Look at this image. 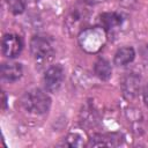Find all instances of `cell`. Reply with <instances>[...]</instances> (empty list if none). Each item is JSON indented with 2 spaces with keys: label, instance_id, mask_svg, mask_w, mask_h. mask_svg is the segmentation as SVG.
I'll list each match as a JSON object with an SVG mask.
<instances>
[{
  "label": "cell",
  "instance_id": "obj_3",
  "mask_svg": "<svg viewBox=\"0 0 148 148\" xmlns=\"http://www.w3.org/2000/svg\"><path fill=\"white\" fill-rule=\"evenodd\" d=\"M106 42V30L102 27L86 28L79 35L81 47L88 53L98 52Z\"/></svg>",
  "mask_w": 148,
  "mask_h": 148
},
{
  "label": "cell",
  "instance_id": "obj_5",
  "mask_svg": "<svg viewBox=\"0 0 148 148\" xmlns=\"http://www.w3.org/2000/svg\"><path fill=\"white\" fill-rule=\"evenodd\" d=\"M22 40L17 35L7 34L3 36L1 42V50L5 57L7 58H15L22 51Z\"/></svg>",
  "mask_w": 148,
  "mask_h": 148
},
{
  "label": "cell",
  "instance_id": "obj_10",
  "mask_svg": "<svg viewBox=\"0 0 148 148\" xmlns=\"http://www.w3.org/2000/svg\"><path fill=\"white\" fill-rule=\"evenodd\" d=\"M121 16L117 13H103L101 15V24L106 31L118 28L121 24Z\"/></svg>",
  "mask_w": 148,
  "mask_h": 148
},
{
  "label": "cell",
  "instance_id": "obj_7",
  "mask_svg": "<svg viewBox=\"0 0 148 148\" xmlns=\"http://www.w3.org/2000/svg\"><path fill=\"white\" fill-rule=\"evenodd\" d=\"M140 82H141V79L136 74L132 73V74L126 75L121 82V89H123L125 97L127 98L135 97L140 90Z\"/></svg>",
  "mask_w": 148,
  "mask_h": 148
},
{
  "label": "cell",
  "instance_id": "obj_16",
  "mask_svg": "<svg viewBox=\"0 0 148 148\" xmlns=\"http://www.w3.org/2000/svg\"><path fill=\"white\" fill-rule=\"evenodd\" d=\"M141 54H142V57H143L146 60H148V44H146V45L141 49Z\"/></svg>",
  "mask_w": 148,
  "mask_h": 148
},
{
  "label": "cell",
  "instance_id": "obj_13",
  "mask_svg": "<svg viewBox=\"0 0 148 148\" xmlns=\"http://www.w3.org/2000/svg\"><path fill=\"white\" fill-rule=\"evenodd\" d=\"M90 146L94 147H98V146H111L112 145V140L109 136L105 135H96L90 140Z\"/></svg>",
  "mask_w": 148,
  "mask_h": 148
},
{
  "label": "cell",
  "instance_id": "obj_14",
  "mask_svg": "<svg viewBox=\"0 0 148 148\" xmlns=\"http://www.w3.org/2000/svg\"><path fill=\"white\" fill-rule=\"evenodd\" d=\"M66 141H67L68 146H71V147H81L84 145L82 136H80L77 133H71L66 138Z\"/></svg>",
  "mask_w": 148,
  "mask_h": 148
},
{
  "label": "cell",
  "instance_id": "obj_12",
  "mask_svg": "<svg viewBox=\"0 0 148 148\" xmlns=\"http://www.w3.org/2000/svg\"><path fill=\"white\" fill-rule=\"evenodd\" d=\"M6 2L9 7V10L15 15L23 13L25 9V1L24 0H6Z\"/></svg>",
  "mask_w": 148,
  "mask_h": 148
},
{
  "label": "cell",
  "instance_id": "obj_8",
  "mask_svg": "<svg viewBox=\"0 0 148 148\" xmlns=\"http://www.w3.org/2000/svg\"><path fill=\"white\" fill-rule=\"evenodd\" d=\"M22 66L17 62H5L1 65V76L6 81H17L22 76Z\"/></svg>",
  "mask_w": 148,
  "mask_h": 148
},
{
  "label": "cell",
  "instance_id": "obj_11",
  "mask_svg": "<svg viewBox=\"0 0 148 148\" xmlns=\"http://www.w3.org/2000/svg\"><path fill=\"white\" fill-rule=\"evenodd\" d=\"M94 71H95V74L102 80H108L111 76V72H112L109 61L105 59H98L95 62Z\"/></svg>",
  "mask_w": 148,
  "mask_h": 148
},
{
  "label": "cell",
  "instance_id": "obj_1",
  "mask_svg": "<svg viewBox=\"0 0 148 148\" xmlns=\"http://www.w3.org/2000/svg\"><path fill=\"white\" fill-rule=\"evenodd\" d=\"M21 104L24 110L30 113L44 114L50 109L51 98L46 92L40 89H31L22 96Z\"/></svg>",
  "mask_w": 148,
  "mask_h": 148
},
{
  "label": "cell",
  "instance_id": "obj_2",
  "mask_svg": "<svg viewBox=\"0 0 148 148\" xmlns=\"http://www.w3.org/2000/svg\"><path fill=\"white\" fill-rule=\"evenodd\" d=\"M90 12L87 6L84 5H77L65 17V30L69 36L80 35L81 31H83L89 21Z\"/></svg>",
  "mask_w": 148,
  "mask_h": 148
},
{
  "label": "cell",
  "instance_id": "obj_4",
  "mask_svg": "<svg viewBox=\"0 0 148 148\" xmlns=\"http://www.w3.org/2000/svg\"><path fill=\"white\" fill-rule=\"evenodd\" d=\"M30 51L38 61H46L53 56V46L49 39L42 36H34L30 40Z\"/></svg>",
  "mask_w": 148,
  "mask_h": 148
},
{
  "label": "cell",
  "instance_id": "obj_9",
  "mask_svg": "<svg viewBox=\"0 0 148 148\" xmlns=\"http://www.w3.org/2000/svg\"><path fill=\"white\" fill-rule=\"evenodd\" d=\"M135 57V52L134 49L131 46H125V47H120L113 58V62L117 66H125L127 64H130L131 61H133Z\"/></svg>",
  "mask_w": 148,
  "mask_h": 148
},
{
  "label": "cell",
  "instance_id": "obj_17",
  "mask_svg": "<svg viewBox=\"0 0 148 148\" xmlns=\"http://www.w3.org/2000/svg\"><path fill=\"white\" fill-rule=\"evenodd\" d=\"M34 1H37V0H34Z\"/></svg>",
  "mask_w": 148,
  "mask_h": 148
},
{
  "label": "cell",
  "instance_id": "obj_15",
  "mask_svg": "<svg viewBox=\"0 0 148 148\" xmlns=\"http://www.w3.org/2000/svg\"><path fill=\"white\" fill-rule=\"evenodd\" d=\"M143 101H145V104L148 106V83L143 88Z\"/></svg>",
  "mask_w": 148,
  "mask_h": 148
},
{
  "label": "cell",
  "instance_id": "obj_6",
  "mask_svg": "<svg viewBox=\"0 0 148 148\" xmlns=\"http://www.w3.org/2000/svg\"><path fill=\"white\" fill-rule=\"evenodd\" d=\"M64 80V68L60 65L51 66L44 75V83L49 91H56L59 89Z\"/></svg>",
  "mask_w": 148,
  "mask_h": 148
}]
</instances>
